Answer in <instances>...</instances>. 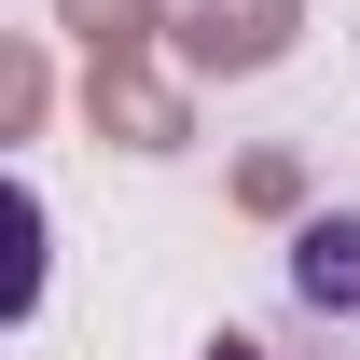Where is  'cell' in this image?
Listing matches in <instances>:
<instances>
[{"instance_id": "cell-8", "label": "cell", "mask_w": 360, "mask_h": 360, "mask_svg": "<svg viewBox=\"0 0 360 360\" xmlns=\"http://www.w3.org/2000/svg\"><path fill=\"white\" fill-rule=\"evenodd\" d=\"M194 360H277V347H250V333H208V347H194Z\"/></svg>"}, {"instance_id": "cell-6", "label": "cell", "mask_w": 360, "mask_h": 360, "mask_svg": "<svg viewBox=\"0 0 360 360\" xmlns=\"http://www.w3.org/2000/svg\"><path fill=\"white\" fill-rule=\"evenodd\" d=\"M236 208H250V222H305V167H291V153H250V167H236Z\"/></svg>"}, {"instance_id": "cell-5", "label": "cell", "mask_w": 360, "mask_h": 360, "mask_svg": "<svg viewBox=\"0 0 360 360\" xmlns=\"http://www.w3.org/2000/svg\"><path fill=\"white\" fill-rule=\"evenodd\" d=\"M42 111H56V56L14 42V56H0V139H42Z\"/></svg>"}, {"instance_id": "cell-4", "label": "cell", "mask_w": 360, "mask_h": 360, "mask_svg": "<svg viewBox=\"0 0 360 360\" xmlns=\"http://www.w3.org/2000/svg\"><path fill=\"white\" fill-rule=\"evenodd\" d=\"M56 28L84 56H167V0H56Z\"/></svg>"}, {"instance_id": "cell-7", "label": "cell", "mask_w": 360, "mask_h": 360, "mask_svg": "<svg viewBox=\"0 0 360 360\" xmlns=\"http://www.w3.org/2000/svg\"><path fill=\"white\" fill-rule=\"evenodd\" d=\"M42 305V194L14 180V277H0V319H28Z\"/></svg>"}, {"instance_id": "cell-1", "label": "cell", "mask_w": 360, "mask_h": 360, "mask_svg": "<svg viewBox=\"0 0 360 360\" xmlns=\"http://www.w3.org/2000/svg\"><path fill=\"white\" fill-rule=\"evenodd\" d=\"M305 42V0H167V70L180 84H264Z\"/></svg>"}, {"instance_id": "cell-2", "label": "cell", "mask_w": 360, "mask_h": 360, "mask_svg": "<svg viewBox=\"0 0 360 360\" xmlns=\"http://www.w3.org/2000/svg\"><path fill=\"white\" fill-rule=\"evenodd\" d=\"M84 125L111 153H194V84L167 56H84Z\"/></svg>"}, {"instance_id": "cell-3", "label": "cell", "mask_w": 360, "mask_h": 360, "mask_svg": "<svg viewBox=\"0 0 360 360\" xmlns=\"http://www.w3.org/2000/svg\"><path fill=\"white\" fill-rule=\"evenodd\" d=\"M291 291H305L333 333H360V208H305V222H291Z\"/></svg>"}]
</instances>
